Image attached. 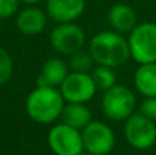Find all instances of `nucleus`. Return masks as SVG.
Instances as JSON below:
<instances>
[{
  "mask_svg": "<svg viewBox=\"0 0 156 155\" xmlns=\"http://www.w3.org/2000/svg\"><path fill=\"white\" fill-rule=\"evenodd\" d=\"M89 51L96 65L119 67L132 58L129 40L115 30H103L93 36L89 43Z\"/></svg>",
  "mask_w": 156,
  "mask_h": 155,
  "instance_id": "1",
  "label": "nucleus"
},
{
  "mask_svg": "<svg viewBox=\"0 0 156 155\" xmlns=\"http://www.w3.org/2000/svg\"><path fill=\"white\" fill-rule=\"evenodd\" d=\"M65 98L56 87H36L25 102L26 114L37 124L49 125L62 117Z\"/></svg>",
  "mask_w": 156,
  "mask_h": 155,
  "instance_id": "2",
  "label": "nucleus"
},
{
  "mask_svg": "<svg viewBox=\"0 0 156 155\" xmlns=\"http://www.w3.org/2000/svg\"><path fill=\"white\" fill-rule=\"evenodd\" d=\"M136 104L134 92L126 85L115 84L103 93L101 111L108 120L121 122L134 114Z\"/></svg>",
  "mask_w": 156,
  "mask_h": 155,
  "instance_id": "3",
  "label": "nucleus"
},
{
  "mask_svg": "<svg viewBox=\"0 0 156 155\" xmlns=\"http://www.w3.org/2000/svg\"><path fill=\"white\" fill-rule=\"evenodd\" d=\"M130 55L138 65L156 63V23L143 22L129 33Z\"/></svg>",
  "mask_w": 156,
  "mask_h": 155,
  "instance_id": "4",
  "label": "nucleus"
},
{
  "mask_svg": "<svg viewBox=\"0 0 156 155\" xmlns=\"http://www.w3.org/2000/svg\"><path fill=\"white\" fill-rule=\"evenodd\" d=\"M47 142L55 155H81L85 151L82 131L73 128L65 122L52 126Z\"/></svg>",
  "mask_w": 156,
  "mask_h": 155,
  "instance_id": "5",
  "label": "nucleus"
},
{
  "mask_svg": "<svg viewBox=\"0 0 156 155\" xmlns=\"http://www.w3.org/2000/svg\"><path fill=\"white\" fill-rule=\"evenodd\" d=\"M123 135L126 142L136 150H148L156 143V122L141 113L125 121Z\"/></svg>",
  "mask_w": 156,
  "mask_h": 155,
  "instance_id": "6",
  "label": "nucleus"
},
{
  "mask_svg": "<svg viewBox=\"0 0 156 155\" xmlns=\"http://www.w3.org/2000/svg\"><path fill=\"white\" fill-rule=\"evenodd\" d=\"M82 140L85 153L108 155L115 146V133L107 124L101 121H92L82 129Z\"/></svg>",
  "mask_w": 156,
  "mask_h": 155,
  "instance_id": "7",
  "label": "nucleus"
},
{
  "mask_svg": "<svg viewBox=\"0 0 156 155\" xmlns=\"http://www.w3.org/2000/svg\"><path fill=\"white\" fill-rule=\"evenodd\" d=\"M60 92L67 103H88L96 93V84L90 73L71 71L60 85Z\"/></svg>",
  "mask_w": 156,
  "mask_h": 155,
  "instance_id": "8",
  "label": "nucleus"
},
{
  "mask_svg": "<svg viewBox=\"0 0 156 155\" xmlns=\"http://www.w3.org/2000/svg\"><path fill=\"white\" fill-rule=\"evenodd\" d=\"M51 45L62 55H73L85 45V33L73 22L59 23L54 27L49 36Z\"/></svg>",
  "mask_w": 156,
  "mask_h": 155,
  "instance_id": "9",
  "label": "nucleus"
},
{
  "mask_svg": "<svg viewBox=\"0 0 156 155\" xmlns=\"http://www.w3.org/2000/svg\"><path fill=\"white\" fill-rule=\"evenodd\" d=\"M85 11V0H47L45 13L58 23H67L78 19Z\"/></svg>",
  "mask_w": 156,
  "mask_h": 155,
  "instance_id": "10",
  "label": "nucleus"
},
{
  "mask_svg": "<svg viewBox=\"0 0 156 155\" xmlns=\"http://www.w3.org/2000/svg\"><path fill=\"white\" fill-rule=\"evenodd\" d=\"M47 13L36 5H29L16 15V29L26 36H36L47 26Z\"/></svg>",
  "mask_w": 156,
  "mask_h": 155,
  "instance_id": "11",
  "label": "nucleus"
},
{
  "mask_svg": "<svg viewBox=\"0 0 156 155\" xmlns=\"http://www.w3.org/2000/svg\"><path fill=\"white\" fill-rule=\"evenodd\" d=\"M67 74V65L60 58H49L41 66L36 87H60Z\"/></svg>",
  "mask_w": 156,
  "mask_h": 155,
  "instance_id": "12",
  "label": "nucleus"
},
{
  "mask_svg": "<svg viewBox=\"0 0 156 155\" xmlns=\"http://www.w3.org/2000/svg\"><path fill=\"white\" fill-rule=\"evenodd\" d=\"M108 23L118 33H130L137 26V15L130 5L118 3L108 11Z\"/></svg>",
  "mask_w": 156,
  "mask_h": 155,
  "instance_id": "13",
  "label": "nucleus"
},
{
  "mask_svg": "<svg viewBox=\"0 0 156 155\" xmlns=\"http://www.w3.org/2000/svg\"><path fill=\"white\" fill-rule=\"evenodd\" d=\"M134 87L144 98L156 96V63L140 65L134 71Z\"/></svg>",
  "mask_w": 156,
  "mask_h": 155,
  "instance_id": "14",
  "label": "nucleus"
},
{
  "mask_svg": "<svg viewBox=\"0 0 156 155\" xmlns=\"http://www.w3.org/2000/svg\"><path fill=\"white\" fill-rule=\"evenodd\" d=\"M63 122L82 131L92 122V113L86 103H67L63 109L62 117Z\"/></svg>",
  "mask_w": 156,
  "mask_h": 155,
  "instance_id": "15",
  "label": "nucleus"
},
{
  "mask_svg": "<svg viewBox=\"0 0 156 155\" xmlns=\"http://www.w3.org/2000/svg\"><path fill=\"white\" fill-rule=\"evenodd\" d=\"M90 76L96 84L97 89H101L103 92L112 88L116 84V76L112 67L97 65V67H93V70L90 71Z\"/></svg>",
  "mask_w": 156,
  "mask_h": 155,
  "instance_id": "16",
  "label": "nucleus"
},
{
  "mask_svg": "<svg viewBox=\"0 0 156 155\" xmlns=\"http://www.w3.org/2000/svg\"><path fill=\"white\" fill-rule=\"evenodd\" d=\"M94 59L92 56L90 51H85V49H80V51L74 52L70 55V60H69V66L71 67L73 71H81V73H89L93 70Z\"/></svg>",
  "mask_w": 156,
  "mask_h": 155,
  "instance_id": "17",
  "label": "nucleus"
},
{
  "mask_svg": "<svg viewBox=\"0 0 156 155\" xmlns=\"http://www.w3.org/2000/svg\"><path fill=\"white\" fill-rule=\"evenodd\" d=\"M14 73V62L10 52L0 47V87L7 84Z\"/></svg>",
  "mask_w": 156,
  "mask_h": 155,
  "instance_id": "18",
  "label": "nucleus"
},
{
  "mask_svg": "<svg viewBox=\"0 0 156 155\" xmlns=\"http://www.w3.org/2000/svg\"><path fill=\"white\" fill-rule=\"evenodd\" d=\"M21 0H0V19L11 18L18 13Z\"/></svg>",
  "mask_w": 156,
  "mask_h": 155,
  "instance_id": "19",
  "label": "nucleus"
},
{
  "mask_svg": "<svg viewBox=\"0 0 156 155\" xmlns=\"http://www.w3.org/2000/svg\"><path fill=\"white\" fill-rule=\"evenodd\" d=\"M140 113L156 122V96L144 98L143 103L140 104Z\"/></svg>",
  "mask_w": 156,
  "mask_h": 155,
  "instance_id": "20",
  "label": "nucleus"
},
{
  "mask_svg": "<svg viewBox=\"0 0 156 155\" xmlns=\"http://www.w3.org/2000/svg\"><path fill=\"white\" fill-rule=\"evenodd\" d=\"M21 2H23L25 4H27V5H36L37 3H40L41 0H21Z\"/></svg>",
  "mask_w": 156,
  "mask_h": 155,
  "instance_id": "21",
  "label": "nucleus"
},
{
  "mask_svg": "<svg viewBox=\"0 0 156 155\" xmlns=\"http://www.w3.org/2000/svg\"><path fill=\"white\" fill-rule=\"evenodd\" d=\"M81 155H94V154H89V153H83V154H81Z\"/></svg>",
  "mask_w": 156,
  "mask_h": 155,
  "instance_id": "22",
  "label": "nucleus"
}]
</instances>
